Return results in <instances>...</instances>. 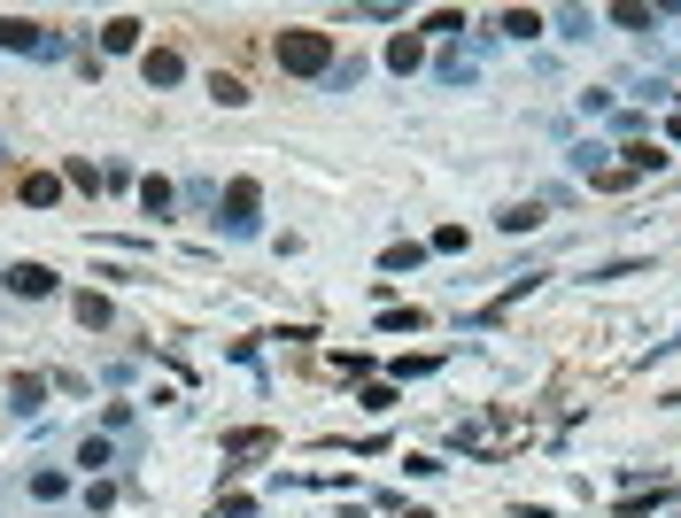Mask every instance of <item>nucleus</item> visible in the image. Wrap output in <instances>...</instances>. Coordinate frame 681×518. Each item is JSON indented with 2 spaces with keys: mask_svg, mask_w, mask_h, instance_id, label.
<instances>
[{
  "mask_svg": "<svg viewBox=\"0 0 681 518\" xmlns=\"http://www.w3.org/2000/svg\"><path fill=\"white\" fill-rule=\"evenodd\" d=\"M666 140H681V116H674V124H666Z\"/></svg>",
  "mask_w": 681,
  "mask_h": 518,
  "instance_id": "412c9836",
  "label": "nucleus"
},
{
  "mask_svg": "<svg viewBox=\"0 0 681 518\" xmlns=\"http://www.w3.org/2000/svg\"><path fill=\"white\" fill-rule=\"evenodd\" d=\"M47 387H55L47 372H16V379H8V403H16V418H39V410H47Z\"/></svg>",
  "mask_w": 681,
  "mask_h": 518,
  "instance_id": "39448f33",
  "label": "nucleus"
},
{
  "mask_svg": "<svg viewBox=\"0 0 681 518\" xmlns=\"http://www.w3.org/2000/svg\"><path fill=\"white\" fill-rule=\"evenodd\" d=\"M140 47V16H109L101 24V55H132Z\"/></svg>",
  "mask_w": 681,
  "mask_h": 518,
  "instance_id": "6e6552de",
  "label": "nucleus"
},
{
  "mask_svg": "<svg viewBox=\"0 0 681 518\" xmlns=\"http://www.w3.org/2000/svg\"><path fill=\"white\" fill-rule=\"evenodd\" d=\"M256 217H264V186H256V178H233V186H225V232H233V240H248V232H256Z\"/></svg>",
  "mask_w": 681,
  "mask_h": 518,
  "instance_id": "f03ea898",
  "label": "nucleus"
},
{
  "mask_svg": "<svg viewBox=\"0 0 681 518\" xmlns=\"http://www.w3.org/2000/svg\"><path fill=\"white\" fill-rule=\"evenodd\" d=\"M0 287L16 294V302H47V294H55V271H47V263H8Z\"/></svg>",
  "mask_w": 681,
  "mask_h": 518,
  "instance_id": "20e7f679",
  "label": "nucleus"
},
{
  "mask_svg": "<svg viewBox=\"0 0 681 518\" xmlns=\"http://www.w3.org/2000/svg\"><path fill=\"white\" fill-rule=\"evenodd\" d=\"M534 31H542L534 8H504V39H534Z\"/></svg>",
  "mask_w": 681,
  "mask_h": 518,
  "instance_id": "f3484780",
  "label": "nucleus"
},
{
  "mask_svg": "<svg viewBox=\"0 0 681 518\" xmlns=\"http://www.w3.org/2000/svg\"><path fill=\"white\" fill-rule=\"evenodd\" d=\"M24 202H31V209H55V202H62V178H55V171H24Z\"/></svg>",
  "mask_w": 681,
  "mask_h": 518,
  "instance_id": "9b49d317",
  "label": "nucleus"
},
{
  "mask_svg": "<svg viewBox=\"0 0 681 518\" xmlns=\"http://www.w3.org/2000/svg\"><path fill=\"white\" fill-rule=\"evenodd\" d=\"M264 449H279V433H271V426H233V433H225V457H264Z\"/></svg>",
  "mask_w": 681,
  "mask_h": 518,
  "instance_id": "423d86ee",
  "label": "nucleus"
},
{
  "mask_svg": "<svg viewBox=\"0 0 681 518\" xmlns=\"http://www.w3.org/2000/svg\"><path fill=\"white\" fill-rule=\"evenodd\" d=\"M0 47H8V55H62V39L47 24H31V16H8V24H0Z\"/></svg>",
  "mask_w": 681,
  "mask_h": 518,
  "instance_id": "7ed1b4c3",
  "label": "nucleus"
},
{
  "mask_svg": "<svg viewBox=\"0 0 681 518\" xmlns=\"http://www.w3.org/2000/svg\"><path fill=\"white\" fill-rule=\"evenodd\" d=\"M418 62H426V39H418V31H395V39H387V70H418Z\"/></svg>",
  "mask_w": 681,
  "mask_h": 518,
  "instance_id": "9d476101",
  "label": "nucleus"
},
{
  "mask_svg": "<svg viewBox=\"0 0 681 518\" xmlns=\"http://www.w3.org/2000/svg\"><path fill=\"white\" fill-rule=\"evenodd\" d=\"M496 225H504V232H534V225H542V202H519V209H504Z\"/></svg>",
  "mask_w": 681,
  "mask_h": 518,
  "instance_id": "a211bd4d",
  "label": "nucleus"
},
{
  "mask_svg": "<svg viewBox=\"0 0 681 518\" xmlns=\"http://www.w3.org/2000/svg\"><path fill=\"white\" fill-rule=\"evenodd\" d=\"M78 325H86V333H101V325H109V294H78Z\"/></svg>",
  "mask_w": 681,
  "mask_h": 518,
  "instance_id": "2eb2a0df",
  "label": "nucleus"
},
{
  "mask_svg": "<svg viewBox=\"0 0 681 518\" xmlns=\"http://www.w3.org/2000/svg\"><path fill=\"white\" fill-rule=\"evenodd\" d=\"M140 209H148V217H171V209H178L171 178H140Z\"/></svg>",
  "mask_w": 681,
  "mask_h": 518,
  "instance_id": "f8f14e48",
  "label": "nucleus"
},
{
  "mask_svg": "<svg viewBox=\"0 0 681 518\" xmlns=\"http://www.w3.org/2000/svg\"><path fill=\"white\" fill-rule=\"evenodd\" d=\"M418 256H426L418 240H395V248H387V256H380V271H418Z\"/></svg>",
  "mask_w": 681,
  "mask_h": 518,
  "instance_id": "dca6fc26",
  "label": "nucleus"
},
{
  "mask_svg": "<svg viewBox=\"0 0 681 518\" xmlns=\"http://www.w3.org/2000/svg\"><path fill=\"white\" fill-rule=\"evenodd\" d=\"M604 16H612L620 31H651L658 24V8H643V0H620V8H604Z\"/></svg>",
  "mask_w": 681,
  "mask_h": 518,
  "instance_id": "ddd939ff",
  "label": "nucleus"
},
{
  "mask_svg": "<svg viewBox=\"0 0 681 518\" xmlns=\"http://www.w3.org/2000/svg\"><path fill=\"white\" fill-rule=\"evenodd\" d=\"M271 62H279V70H287V78H326L333 70V31H279V39H271Z\"/></svg>",
  "mask_w": 681,
  "mask_h": 518,
  "instance_id": "f257e3e1",
  "label": "nucleus"
},
{
  "mask_svg": "<svg viewBox=\"0 0 681 518\" xmlns=\"http://www.w3.org/2000/svg\"><path fill=\"white\" fill-rule=\"evenodd\" d=\"M62 186H101V171H93V163H78V155H70V163H62Z\"/></svg>",
  "mask_w": 681,
  "mask_h": 518,
  "instance_id": "6ab92c4d",
  "label": "nucleus"
},
{
  "mask_svg": "<svg viewBox=\"0 0 681 518\" xmlns=\"http://www.w3.org/2000/svg\"><path fill=\"white\" fill-rule=\"evenodd\" d=\"M620 155H627V163H620L627 178H643V171H666V147H658V140H627Z\"/></svg>",
  "mask_w": 681,
  "mask_h": 518,
  "instance_id": "1a4fd4ad",
  "label": "nucleus"
},
{
  "mask_svg": "<svg viewBox=\"0 0 681 518\" xmlns=\"http://www.w3.org/2000/svg\"><path fill=\"white\" fill-rule=\"evenodd\" d=\"M140 78H148V86H178V78H186V62H178L171 47H148V55H140Z\"/></svg>",
  "mask_w": 681,
  "mask_h": 518,
  "instance_id": "0eeeda50",
  "label": "nucleus"
},
{
  "mask_svg": "<svg viewBox=\"0 0 681 518\" xmlns=\"http://www.w3.org/2000/svg\"><path fill=\"white\" fill-rule=\"evenodd\" d=\"M78 464H86V472H93V464H109V441H101V433H86V441H78Z\"/></svg>",
  "mask_w": 681,
  "mask_h": 518,
  "instance_id": "aec40b11",
  "label": "nucleus"
},
{
  "mask_svg": "<svg viewBox=\"0 0 681 518\" xmlns=\"http://www.w3.org/2000/svg\"><path fill=\"white\" fill-rule=\"evenodd\" d=\"M209 93H217V109H248V86H240L233 70H217V78H209Z\"/></svg>",
  "mask_w": 681,
  "mask_h": 518,
  "instance_id": "4468645a",
  "label": "nucleus"
}]
</instances>
